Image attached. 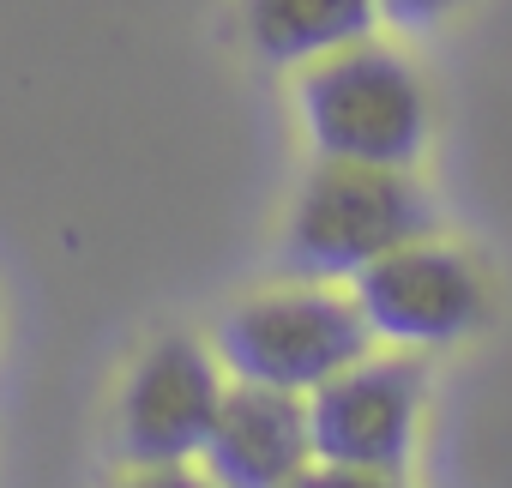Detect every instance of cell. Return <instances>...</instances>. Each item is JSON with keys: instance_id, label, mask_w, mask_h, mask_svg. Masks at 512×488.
I'll use <instances>...</instances> for the list:
<instances>
[{"instance_id": "1", "label": "cell", "mask_w": 512, "mask_h": 488, "mask_svg": "<svg viewBox=\"0 0 512 488\" xmlns=\"http://www.w3.org/2000/svg\"><path fill=\"white\" fill-rule=\"evenodd\" d=\"M416 235H434V199L410 169L320 157L290 205L284 260L302 278H356Z\"/></svg>"}, {"instance_id": "2", "label": "cell", "mask_w": 512, "mask_h": 488, "mask_svg": "<svg viewBox=\"0 0 512 488\" xmlns=\"http://www.w3.org/2000/svg\"><path fill=\"white\" fill-rule=\"evenodd\" d=\"M296 97H302V121L320 157L410 169L428 145L422 73L374 37L302 67Z\"/></svg>"}, {"instance_id": "3", "label": "cell", "mask_w": 512, "mask_h": 488, "mask_svg": "<svg viewBox=\"0 0 512 488\" xmlns=\"http://www.w3.org/2000/svg\"><path fill=\"white\" fill-rule=\"evenodd\" d=\"M211 350L229 368V380H253V386H278V392L308 398L314 386H326L332 374L362 362L374 350V332L350 296L320 290V284H290V290L235 302L217 320Z\"/></svg>"}, {"instance_id": "4", "label": "cell", "mask_w": 512, "mask_h": 488, "mask_svg": "<svg viewBox=\"0 0 512 488\" xmlns=\"http://www.w3.org/2000/svg\"><path fill=\"white\" fill-rule=\"evenodd\" d=\"M350 302L362 308L374 344L386 350H446L488 320L482 266L434 235H416L362 266L350 278Z\"/></svg>"}, {"instance_id": "5", "label": "cell", "mask_w": 512, "mask_h": 488, "mask_svg": "<svg viewBox=\"0 0 512 488\" xmlns=\"http://www.w3.org/2000/svg\"><path fill=\"white\" fill-rule=\"evenodd\" d=\"M229 368L199 338H157L121 380L115 398V440L127 464H199L211 422L223 410Z\"/></svg>"}, {"instance_id": "6", "label": "cell", "mask_w": 512, "mask_h": 488, "mask_svg": "<svg viewBox=\"0 0 512 488\" xmlns=\"http://www.w3.org/2000/svg\"><path fill=\"white\" fill-rule=\"evenodd\" d=\"M428 374L410 350L362 356L326 386L308 392V434L314 458L332 464H368V470H410L416 434H422Z\"/></svg>"}, {"instance_id": "7", "label": "cell", "mask_w": 512, "mask_h": 488, "mask_svg": "<svg viewBox=\"0 0 512 488\" xmlns=\"http://www.w3.org/2000/svg\"><path fill=\"white\" fill-rule=\"evenodd\" d=\"M199 464L223 488H290L314 464L308 398L278 392V386H253V380H229Z\"/></svg>"}, {"instance_id": "8", "label": "cell", "mask_w": 512, "mask_h": 488, "mask_svg": "<svg viewBox=\"0 0 512 488\" xmlns=\"http://www.w3.org/2000/svg\"><path fill=\"white\" fill-rule=\"evenodd\" d=\"M380 31V0H241V37L272 67H314Z\"/></svg>"}, {"instance_id": "9", "label": "cell", "mask_w": 512, "mask_h": 488, "mask_svg": "<svg viewBox=\"0 0 512 488\" xmlns=\"http://www.w3.org/2000/svg\"><path fill=\"white\" fill-rule=\"evenodd\" d=\"M290 488H410L404 470H368V464H332V458H314Z\"/></svg>"}, {"instance_id": "10", "label": "cell", "mask_w": 512, "mask_h": 488, "mask_svg": "<svg viewBox=\"0 0 512 488\" xmlns=\"http://www.w3.org/2000/svg\"><path fill=\"white\" fill-rule=\"evenodd\" d=\"M109 488H223L205 464L193 470V458L187 464H127Z\"/></svg>"}, {"instance_id": "11", "label": "cell", "mask_w": 512, "mask_h": 488, "mask_svg": "<svg viewBox=\"0 0 512 488\" xmlns=\"http://www.w3.org/2000/svg\"><path fill=\"white\" fill-rule=\"evenodd\" d=\"M464 0H380V19H392V25H440L446 13H458Z\"/></svg>"}]
</instances>
